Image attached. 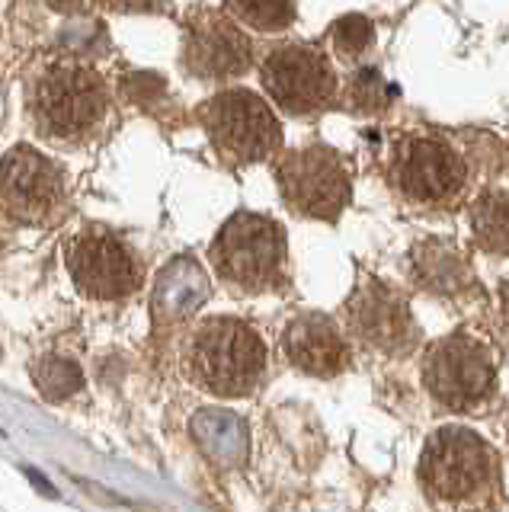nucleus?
I'll use <instances>...</instances> for the list:
<instances>
[{
  "label": "nucleus",
  "instance_id": "1",
  "mask_svg": "<svg viewBox=\"0 0 509 512\" xmlns=\"http://www.w3.org/2000/svg\"><path fill=\"white\" fill-rule=\"evenodd\" d=\"M186 375L215 397H244L266 372L260 333L237 317H212L189 336L183 352Z\"/></svg>",
  "mask_w": 509,
  "mask_h": 512
},
{
  "label": "nucleus",
  "instance_id": "2",
  "mask_svg": "<svg viewBox=\"0 0 509 512\" xmlns=\"http://www.w3.org/2000/svg\"><path fill=\"white\" fill-rule=\"evenodd\" d=\"M497 480V458L490 445L465 426H445L426 442L420 458V484L426 496L449 509H477Z\"/></svg>",
  "mask_w": 509,
  "mask_h": 512
},
{
  "label": "nucleus",
  "instance_id": "3",
  "mask_svg": "<svg viewBox=\"0 0 509 512\" xmlns=\"http://www.w3.org/2000/svg\"><path fill=\"white\" fill-rule=\"evenodd\" d=\"M388 176L397 196L420 208H452L465 199L471 183L468 160L449 138L436 132L397 138Z\"/></svg>",
  "mask_w": 509,
  "mask_h": 512
},
{
  "label": "nucleus",
  "instance_id": "4",
  "mask_svg": "<svg viewBox=\"0 0 509 512\" xmlns=\"http://www.w3.org/2000/svg\"><path fill=\"white\" fill-rule=\"evenodd\" d=\"M212 266L241 292H269L285 282V231L273 218L241 212L212 240Z\"/></svg>",
  "mask_w": 509,
  "mask_h": 512
},
{
  "label": "nucleus",
  "instance_id": "5",
  "mask_svg": "<svg viewBox=\"0 0 509 512\" xmlns=\"http://www.w3.org/2000/svg\"><path fill=\"white\" fill-rule=\"evenodd\" d=\"M423 381L436 404L445 410L471 413L497 394V359L477 336L455 330L426 349Z\"/></svg>",
  "mask_w": 509,
  "mask_h": 512
},
{
  "label": "nucleus",
  "instance_id": "6",
  "mask_svg": "<svg viewBox=\"0 0 509 512\" xmlns=\"http://www.w3.org/2000/svg\"><path fill=\"white\" fill-rule=\"evenodd\" d=\"M109 87L100 71L77 61H58L39 77L33 116L52 138H81L106 116Z\"/></svg>",
  "mask_w": 509,
  "mask_h": 512
},
{
  "label": "nucleus",
  "instance_id": "7",
  "mask_svg": "<svg viewBox=\"0 0 509 512\" xmlns=\"http://www.w3.org/2000/svg\"><path fill=\"white\" fill-rule=\"evenodd\" d=\"M276 183L292 212L317 221H337L353 196L349 170L340 154L321 144L285 151L276 160Z\"/></svg>",
  "mask_w": 509,
  "mask_h": 512
},
{
  "label": "nucleus",
  "instance_id": "8",
  "mask_svg": "<svg viewBox=\"0 0 509 512\" xmlns=\"http://www.w3.org/2000/svg\"><path fill=\"white\" fill-rule=\"evenodd\" d=\"M202 125L209 132L218 154L234 164H253L263 160L282 144V128L257 93L250 90H225L202 106Z\"/></svg>",
  "mask_w": 509,
  "mask_h": 512
},
{
  "label": "nucleus",
  "instance_id": "9",
  "mask_svg": "<svg viewBox=\"0 0 509 512\" xmlns=\"http://www.w3.org/2000/svg\"><path fill=\"white\" fill-rule=\"evenodd\" d=\"M263 87L273 103L292 116L324 109L337 96V74L330 58L314 45L285 42L276 45L263 61Z\"/></svg>",
  "mask_w": 509,
  "mask_h": 512
},
{
  "label": "nucleus",
  "instance_id": "10",
  "mask_svg": "<svg viewBox=\"0 0 509 512\" xmlns=\"http://www.w3.org/2000/svg\"><path fill=\"white\" fill-rule=\"evenodd\" d=\"M346 330L362 346H369L385 356H401L420 343L417 320L410 314L407 298L394 285L381 279H365L356 292L346 298Z\"/></svg>",
  "mask_w": 509,
  "mask_h": 512
},
{
  "label": "nucleus",
  "instance_id": "11",
  "mask_svg": "<svg viewBox=\"0 0 509 512\" xmlns=\"http://www.w3.org/2000/svg\"><path fill=\"white\" fill-rule=\"evenodd\" d=\"M68 269L77 292L100 301L125 298L141 285V269L132 250L116 234L100 228L81 231L71 240Z\"/></svg>",
  "mask_w": 509,
  "mask_h": 512
},
{
  "label": "nucleus",
  "instance_id": "12",
  "mask_svg": "<svg viewBox=\"0 0 509 512\" xmlns=\"http://www.w3.org/2000/svg\"><path fill=\"white\" fill-rule=\"evenodd\" d=\"M61 199V173L33 148H13L0 157V212L10 221L39 224Z\"/></svg>",
  "mask_w": 509,
  "mask_h": 512
},
{
  "label": "nucleus",
  "instance_id": "13",
  "mask_svg": "<svg viewBox=\"0 0 509 512\" xmlns=\"http://www.w3.org/2000/svg\"><path fill=\"white\" fill-rule=\"evenodd\" d=\"M282 349L305 375L333 378L349 365V343L327 314H301L282 336Z\"/></svg>",
  "mask_w": 509,
  "mask_h": 512
},
{
  "label": "nucleus",
  "instance_id": "14",
  "mask_svg": "<svg viewBox=\"0 0 509 512\" xmlns=\"http://www.w3.org/2000/svg\"><path fill=\"white\" fill-rule=\"evenodd\" d=\"M250 64V39L231 20L205 16L189 39V68L202 77H237Z\"/></svg>",
  "mask_w": 509,
  "mask_h": 512
},
{
  "label": "nucleus",
  "instance_id": "15",
  "mask_svg": "<svg viewBox=\"0 0 509 512\" xmlns=\"http://www.w3.org/2000/svg\"><path fill=\"white\" fill-rule=\"evenodd\" d=\"M410 272L420 288L433 295H461L474 282L465 256L449 240L429 237L410 253Z\"/></svg>",
  "mask_w": 509,
  "mask_h": 512
},
{
  "label": "nucleus",
  "instance_id": "16",
  "mask_svg": "<svg viewBox=\"0 0 509 512\" xmlns=\"http://www.w3.org/2000/svg\"><path fill=\"white\" fill-rule=\"evenodd\" d=\"M471 234L481 250L509 256V192L484 189L471 202Z\"/></svg>",
  "mask_w": 509,
  "mask_h": 512
},
{
  "label": "nucleus",
  "instance_id": "17",
  "mask_svg": "<svg viewBox=\"0 0 509 512\" xmlns=\"http://www.w3.org/2000/svg\"><path fill=\"white\" fill-rule=\"evenodd\" d=\"M33 378L42 397H49V400H65L84 388V375H81V368H77V362L61 359V356L39 359L33 365Z\"/></svg>",
  "mask_w": 509,
  "mask_h": 512
},
{
  "label": "nucleus",
  "instance_id": "18",
  "mask_svg": "<svg viewBox=\"0 0 509 512\" xmlns=\"http://www.w3.org/2000/svg\"><path fill=\"white\" fill-rule=\"evenodd\" d=\"M231 13H237L253 29H285L295 20V7L285 0H247V4H228Z\"/></svg>",
  "mask_w": 509,
  "mask_h": 512
},
{
  "label": "nucleus",
  "instance_id": "19",
  "mask_svg": "<svg viewBox=\"0 0 509 512\" xmlns=\"http://www.w3.org/2000/svg\"><path fill=\"white\" fill-rule=\"evenodd\" d=\"M330 39L343 58H359L362 52H369V45L375 42V29L365 16H343V20H337V26H333Z\"/></svg>",
  "mask_w": 509,
  "mask_h": 512
},
{
  "label": "nucleus",
  "instance_id": "20",
  "mask_svg": "<svg viewBox=\"0 0 509 512\" xmlns=\"http://www.w3.org/2000/svg\"><path fill=\"white\" fill-rule=\"evenodd\" d=\"M349 100L359 112H378L388 106V87H385V77L378 71H359L353 74V84H349Z\"/></svg>",
  "mask_w": 509,
  "mask_h": 512
},
{
  "label": "nucleus",
  "instance_id": "21",
  "mask_svg": "<svg viewBox=\"0 0 509 512\" xmlns=\"http://www.w3.org/2000/svg\"><path fill=\"white\" fill-rule=\"evenodd\" d=\"M500 311H503V320H506V327H509V276L500 282Z\"/></svg>",
  "mask_w": 509,
  "mask_h": 512
},
{
  "label": "nucleus",
  "instance_id": "22",
  "mask_svg": "<svg viewBox=\"0 0 509 512\" xmlns=\"http://www.w3.org/2000/svg\"><path fill=\"white\" fill-rule=\"evenodd\" d=\"M26 474H29V477H33V480H36V487H39V490H45V493H49V496H55V490L49 487V480H45V477H39L36 471H26Z\"/></svg>",
  "mask_w": 509,
  "mask_h": 512
},
{
  "label": "nucleus",
  "instance_id": "23",
  "mask_svg": "<svg viewBox=\"0 0 509 512\" xmlns=\"http://www.w3.org/2000/svg\"><path fill=\"white\" fill-rule=\"evenodd\" d=\"M506 432H509V420H506Z\"/></svg>",
  "mask_w": 509,
  "mask_h": 512
}]
</instances>
